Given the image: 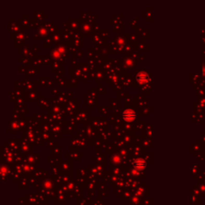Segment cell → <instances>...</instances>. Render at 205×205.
Returning a JSON list of instances; mask_svg holds the SVG:
<instances>
[{
  "label": "cell",
  "instance_id": "1",
  "mask_svg": "<svg viewBox=\"0 0 205 205\" xmlns=\"http://www.w3.org/2000/svg\"><path fill=\"white\" fill-rule=\"evenodd\" d=\"M135 116V113L131 110H129V111H125L124 113H123V117L125 120H131L132 119H133L134 117Z\"/></svg>",
  "mask_w": 205,
  "mask_h": 205
},
{
  "label": "cell",
  "instance_id": "2",
  "mask_svg": "<svg viewBox=\"0 0 205 205\" xmlns=\"http://www.w3.org/2000/svg\"><path fill=\"white\" fill-rule=\"evenodd\" d=\"M147 77L148 78V75L145 73V72H140L138 75H137V79L139 82H143L144 80L147 79Z\"/></svg>",
  "mask_w": 205,
  "mask_h": 205
},
{
  "label": "cell",
  "instance_id": "3",
  "mask_svg": "<svg viewBox=\"0 0 205 205\" xmlns=\"http://www.w3.org/2000/svg\"><path fill=\"white\" fill-rule=\"evenodd\" d=\"M135 166L136 167L138 168H144L145 167V163H144V161H143L142 159H138L136 162H135Z\"/></svg>",
  "mask_w": 205,
  "mask_h": 205
}]
</instances>
